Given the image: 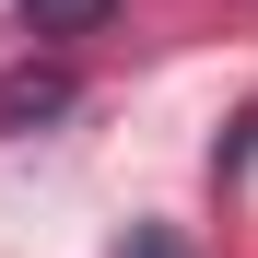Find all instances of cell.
<instances>
[{
    "instance_id": "2",
    "label": "cell",
    "mask_w": 258,
    "mask_h": 258,
    "mask_svg": "<svg viewBox=\"0 0 258 258\" xmlns=\"http://www.w3.org/2000/svg\"><path fill=\"white\" fill-rule=\"evenodd\" d=\"M106 24V0H24V35H82Z\"/></svg>"
},
{
    "instance_id": "3",
    "label": "cell",
    "mask_w": 258,
    "mask_h": 258,
    "mask_svg": "<svg viewBox=\"0 0 258 258\" xmlns=\"http://www.w3.org/2000/svg\"><path fill=\"white\" fill-rule=\"evenodd\" d=\"M117 258H188V246L164 235V223H129V246H117Z\"/></svg>"
},
{
    "instance_id": "1",
    "label": "cell",
    "mask_w": 258,
    "mask_h": 258,
    "mask_svg": "<svg viewBox=\"0 0 258 258\" xmlns=\"http://www.w3.org/2000/svg\"><path fill=\"white\" fill-rule=\"evenodd\" d=\"M47 117H71V71H12L0 82V129H47Z\"/></svg>"
}]
</instances>
